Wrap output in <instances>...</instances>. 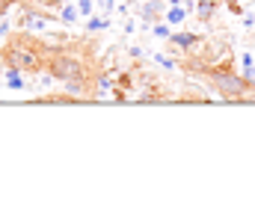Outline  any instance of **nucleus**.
Instances as JSON below:
<instances>
[{
    "instance_id": "nucleus-16",
    "label": "nucleus",
    "mask_w": 255,
    "mask_h": 207,
    "mask_svg": "<svg viewBox=\"0 0 255 207\" xmlns=\"http://www.w3.org/2000/svg\"><path fill=\"white\" fill-rule=\"evenodd\" d=\"M0 3H3V0H0Z\"/></svg>"
},
{
    "instance_id": "nucleus-2",
    "label": "nucleus",
    "mask_w": 255,
    "mask_h": 207,
    "mask_svg": "<svg viewBox=\"0 0 255 207\" xmlns=\"http://www.w3.org/2000/svg\"><path fill=\"white\" fill-rule=\"evenodd\" d=\"M51 71H54V77H60V80H80V74H83L74 60H57V63L51 66Z\"/></svg>"
},
{
    "instance_id": "nucleus-4",
    "label": "nucleus",
    "mask_w": 255,
    "mask_h": 207,
    "mask_svg": "<svg viewBox=\"0 0 255 207\" xmlns=\"http://www.w3.org/2000/svg\"><path fill=\"white\" fill-rule=\"evenodd\" d=\"M196 42H199V39H196L193 33H175V36H172V45H178V48H190Z\"/></svg>"
},
{
    "instance_id": "nucleus-13",
    "label": "nucleus",
    "mask_w": 255,
    "mask_h": 207,
    "mask_svg": "<svg viewBox=\"0 0 255 207\" xmlns=\"http://www.w3.org/2000/svg\"><path fill=\"white\" fill-rule=\"evenodd\" d=\"M154 33H157L160 39H166V36H169V27H166V24H160V27H154Z\"/></svg>"
},
{
    "instance_id": "nucleus-11",
    "label": "nucleus",
    "mask_w": 255,
    "mask_h": 207,
    "mask_svg": "<svg viewBox=\"0 0 255 207\" xmlns=\"http://www.w3.org/2000/svg\"><path fill=\"white\" fill-rule=\"evenodd\" d=\"M154 12H157V3H148V6L142 9V15H145V18H154Z\"/></svg>"
},
{
    "instance_id": "nucleus-14",
    "label": "nucleus",
    "mask_w": 255,
    "mask_h": 207,
    "mask_svg": "<svg viewBox=\"0 0 255 207\" xmlns=\"http://www.w3.org/2000/svg\"><path fill=\"white\" fill-rule=\"evenodd\" d=\"M98 3H101V9H104V12H110V9H113V0H98Z\"/></svg>"
},
{
    "instance_id": "nucleus-5",
    "label": "nucleus",
    "mask_w": 255,
    "mask_h": 207,
    "mask_svg": "<svg viewBox=\"0 0 255 207\" xmlns=\"http://www.w3.org/2000/svg\"><path fill=\"white\" fill-rule=\"evenodd\" d=\"M211 12H214V3H211V0H202V3H199V15H202V21H208Z\"/></svg>"
},
{
    "instance_id": "nucleus-1",
    "label": "nucleus",
    "mask_w": 255,
    "mask_h": 207,
    "mask_svg": "<svg viewBox=\"0 0 255 207\" xmlns=\"http://www.w3.org/2000/svg\"><path fill=\"white\" fill-rule=\"evenodd\" d=\"M211 80L223 98H244L250 92V77H238L229 71H211Z\"/></svg>"
},
{
    "instance_id": "nucleus-9",
    "label": "nucleus",
    "mask_w": 255,
    "mask_h": 207,
    "mask_svg": "<svg viewBox=\"0 0 255 207\" xmlns=\"http://www.w3.org/2000/svg\"><path fill=\"white\" fill-rule=\"evenodd\" d=\"M27 24H30V27H39V30H42V27H45V24H42V18H39V15H27Z\"/></svg>"
},
{
    "instance_id": "nucleus-6",
    "label": "nucleus",
    "mask_w": 255,
    "mask_h": 207,
    "mask_svg": "<svg viewBox=\"0 0 255 207\" xmlns=\"http://www.w3.org/2000/svg\"><path fill=\"white\" fill-rule=\"evenodd\" d=\"M166 21H169V24H181V21H184V9H178V6H175V9H169Z\"/></svg>"
},
{
    "instance_id": "nucleus-8",
    "label": "nucleus",
    "mask_w": 255,
    "mask_h": 207,
    "mask_svg": "<svg viewBox=\"0 0 255 207\" xmlns=\"http://www.w3.org/2000/svg\"><path fill=\"white\" fill-rule=\"evenodd\" d=\"M6 83H9L12 89H21V77H18V71H9V74H6Z\"/></svg>"
},
{
    "instance_id": "nucleus-10",
    "label": "nucleus",
    "mask_w": 255,
    "mask_h": 207,
    "mask_svg": "<svg viewBox=\"0 0 255 207\" xmlns=\"http://www.w3.org/2000/svg\"><path fill=\"white\" fill-rule=\"evenodd\" d=\"M77 9H80L83 15H89V9H92V0H77Z\"/></svg>"
},
{
    "instance_id": "nucleus-12",
    "label": "nucleus",
    "mask_w": 255,
    "mask_h": 207,
    "mask_svg": "<svg viewBox=\"0 0 255 207\" xmlns=\"http://www.w3.org/2000/svg\"><path fill=\"white\" fill-rule=\"evenodd\" d=\"M101 27H107V21H104V18H95V21H89V30H101Z\"/></svg>"
},
{
    "instance_id": "nucleus-15",
    "label": "nucleus",
    "mask_w": 255,
    "mask_h": 207,
    "mask_svg": "<svg viewBox=\"0 0 255 207\" xmlns=\"http://www.w3.org/2000/svg\"><path fill=\"white\" fill-rule=\"evenodd\" d=\"M6 30H9V24H6V21H3V18H0V39H3V36H6Z\"/></svg>"
},
{
    "instance_id": "nucleus-7",
    "label": "nucleus",
    "mask_w": 255,
    "mask_h": 207,
    "mask_svg": "<svg viewBox=\"0 0 255 207\" xmlns=\"http://www.w3.org/2000/svg\"><path fill=\"white\" fill-rule=\"evenodd\" d=\"M74 18H77V9H74V6H63V21L65 24H71Z\"/></svg>"
},
{
    "instance_id": "nucleus-3",
    "label": "nucleus",
    "mask_w": 255,
    "mask_h": 207,
    "mask_svg": "<svg viewBox=\"0 0 255 207\" xmlns=\"http://www.w3.org/2000/svg\"><path fill=\"white\" fill-rule=\"evenodd\" d=\"M9 60L15 63V69H36V57L27 54V51H21V48H15V51L9 54Z\"/></svg>"
}]
</instances>
